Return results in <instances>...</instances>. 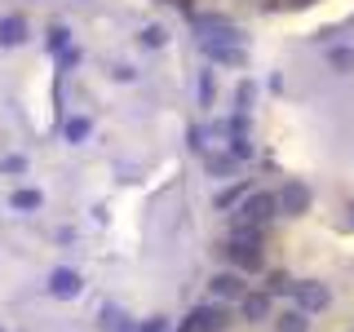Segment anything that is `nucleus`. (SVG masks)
Returning a JSON list of instances; mask_svg holds the SVG:
<instances>
[{"instance_id":"obj_1","label":"nucleus","mask_w":354,"mask_h":332,"mask_svg":"<svg viewBox=\"0 0 354 332\" xmlns=\"http://www.w3.org/2000/svg\"><path fill=\"white\" fill-rule=\"evenodd\" d=\"M217 5H235V9H279V5H306V0H217Z\"/></svg>"}]
</instances>
